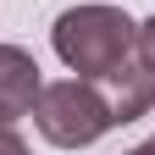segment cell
<instances>
[{"instance_id": "obj_1", "label": "cell", "mask_w": 155, "mask_h": 155, "mask_svg": "<svg viewBox=\"0 0 155 155\" xmlns=\"http://www.w3.org/2000/svg\"><path fill=\"white\" fill-rule=\"evenodd\" d=\"M133 33H139V22L122 6H72V11L55 17L50 45H55V55H61L67 72L105 78L111 67L133 61Z\"/></svg>"}, {"instance_id": "obj_2", "label": "cell", "mask_w": 155, "mask_h": 155, "mask_svg": "<svg viewBox=\"0 0 155 155\" xmlns=\"http://www.w3.org/2000/svg\"><path fill=\"white\" fill-rule=\"evenodd\" d=\"M33 122L39 133L55 144V150H89L94 139H105L116 127L111 122V105L94 78H61V83H45L39 89V105H33Z\"/></svg>"}, {"instance_id": "obj_3", "label": "cell", "mask_w": 155, "mask_h": 155, "mask_svg": "<svg viewBox=\"0 0 155 155\" xmlns=\"http://www.w3.org/2000/svg\"><path fill=\"white\" fill-rule=\"evenodd\" d=\"M105 94V105H111V122L116 127H127V122H139V116L155 111V72H144L139 61H122V67H111L105 78H94Z\"/></svg>"}, {"instance_id": "obj_4", "label": "cell", "mask_w": 155, "mask_h": 155, "mask_svg": "<svg viewBox=\"0 0 155 155\" xmlns=\"http://www.w3.org/2000/svg\"><path fill=\"white\" fill-rule=\"evenodd\" d=\"M39 61L22 45H0V122H17V116H33L39 105Z\"/></svg>"}, {"instance_id": "obj_5", "label": "cell", "mask_w": 155, "mask_h": 155, "mask_svg": "<svg viewBox=\"0 0 155 155\" xmlns=\"http://www.w3.org/2000/svg\"><path fill=\"white\" fill-rule=\"evenodd\" d=\"M133 61H139L144 72H155V17L139 22V33H133Z\"/></svg>"}, {"instance_id": "obj_6", "label": "cell", "mask_w": 155, "mask_h": 155, "mask_svg": "<svg viewBox=\"0 0 155 155\" xmlns=\"http://www.w3.org/2000/svg\"><path fill=\"white\" fill-rule=\"evenodd\" d=\"M0 155H33V150L22 144V133H17L11 122H0Z\"/></svg>"}, {"instance_id": "obj_7", "label": "cell", "mask_w": 155, "mask_h": 155, "mask_svg": "<svg viewBox=\"0 0 155 155\" xmlns=\"http://www.w3.org/2000/svg\"><path fill=\"white\" fill-rule=\"evenodd\" d=\"M127 155H155V133H150V139H144L139 150H127Z\"/></svg>"}]
</instances>
